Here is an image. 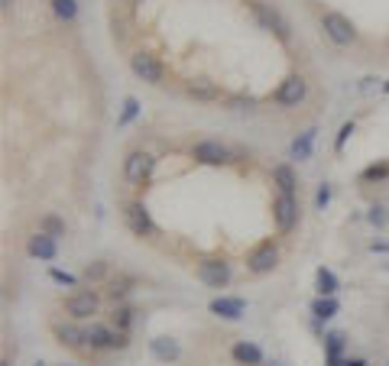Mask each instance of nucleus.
Listing matches in <instances>:
<instances>
[{
  "label": "nucleus",
  "instance_id": "393cba45",
  "mask_svg": "<svg viewBox=\"0 0 389 366\" xmlns=\"http://www.w3.org/2000/svg\"><path fill=\"white\" fill-rule=\"evenodd\" d=\"M133 321H136V311H133V308H127V305H120V308L114 311V328H117V331H124V334H130Z\"/></svg>",
  "mask_w": 389,
  "mask_h": 366
},
{
  "label": "nucleus",
  "instance_id": "c9c22d12",
  "mask_svg": "<svg viewBox=\"0 0 389 366\" xmlns=\"http://www.w3.org/2000/svg\"><path fill=\"white\" fill-rule=\"evenodd\" d=\"M370 250H373V253H389V244H386V240H373Z\"/></svg>",
  "mask_w": 389,
  "mask_h": 366
},
{
  "label": "nucleus",
  "instance_id": "4468645a",
  "mask_svg": "<svg viewBox=\"0 0 389 366\" xmlns=\"http://www.w3.org/2000/svg\"><path fill=\"white\" fill-rule=\"evenodd\" d=\"M85 344L91 350H114V331L107 328V324L91 321V324L85 328Z\"/></svg>",
  "mask_w": 389,
  "mask_h": 366
},
{
  "label": "nucleus",
  "instance_id": "473e14b6",
  "mask_svg": "<svg viewBox=\"0 0 389 366\" xmlns=\"http://www.w3.org/2000/svg\"><path fill=\"white\" fill-rule=\"evenodd\" d=\"M354 130H357V123H354V120H347V123H344V127H341V133H338V140H334V150L341 152L344 146H347V140L354 136Z\"/></svg>",
  "mask_w": 389,
  "mask_h": 366
},
{
  "label": "nucleus",
  "instance_id": "9d476101",
  "mask_svg": "<svg viewBox=\"0 0 389 366\" xmlns=\"http://www.w3.org/2000/svg\"><path fill=\"white\" fill-rule=\"evenodd\" d=\"M124 217H127L130 234H136V237H152L156 234V224H152V217H150V211H146L143 201H130L127 211H124Z\"/></svg>",
  "mask_w": 389,
  "mask_h": 366
},
{
  "label": "nucleus",
  "instance_id": "2eb2a0df",
  "mask_svg": "<svg viewBox=\"0 0 389 366\" xmlns=\"http://www.w3.org/2000/svg\"><path fill=\"white\" fill-rule=\"evenodd\" d=\"M150 350H152V357L159 360V363H175V360L182 357V347H179V340L175 337H152Z\"/></svg>",
  "mask_w": 389,
  "mask_h": 366
},
{
  "label": "nucleus",
  "instance_id": "1a4fd4ad",
  "mask_svg": "<svg viewBox=\"0 0 389 366\" xmlns=\"http://www.w3.org/2000/svg\"><path fill=\"white\" fill-rule=\"evenodd\" d=\"M305 94H308V81L302 75H289L276 91V104L279 107H299L305 101Z\"/></svg>",
  "mask_w": 389,
  "mask_h": 366
},
{
  "label": "nucleus",
  "instance_id": "a211bd4d",
  "mask_svg": "<svg viewBox=\"0 0 389 366\" xmlns=\"http://www.w3.org/2000/svg\"><path fill=\"white\" fill-rule=\"evenodd\" d=\"M273 182H276V188H279V195H295V188H299V179H295L292 166H285V162L273 169Z\"/></svg>",
  "mask_w": 389,
  "mask_h": 366
},
{
  "label": "nucleus",
  "instance_id": "f3484780",
  "mask_svg": "<svg viewBox=\"0 0 389 366\" xmlns=\"http://www.w3.org/2000/svg\"><path fill=\"white\" fill-rule=\"evenodd\" d=\"M56 340L62 344V347H72V350H78V347H88L85 344V328H78V324H56Z\"/></svg>",
  "mask_w": 389,
  "mask_h": 366
},
{
  "label": "nucleus",
  "instance_id": "f8f14e48",
  "mask_svg": "<svg viewBox=\"0 0 389 366\" xmlns=\"http://www.w3.org/2000/svg\"><path fill=\"white\" fill-rule=\"evenodd\" d=\"M211 315H218L224 321H240L247 315V301L237 299V295H218V299H211Z\"/></svg>",
  "mask_w": 389,
  "mask_h": 366
},
{
  "label": "nucleus",
  "instance_id": "dca6fc26",
  "mask_svg": "<svg viewBox=\"0 0 389 366\" xmlns=\"http://www.w3.org/2000/svg\"><path fill=\"white\" fill-rule=\"evenodd\" d=\"M230 353H234V360H237L240 366H263L266 363V360H263V350H260L253 340H237Z\"/></svg>",
  "mask_w": 389,
  "mask_h": 366
},
{
  "label": "nucleus",
  "instance_id": "412c9836",
  "mask_svg": "<svg viewBox=\"0 0 389 366\" xmlns=\"http://www.w3.org/2000/svg\"><path fill=\"white\" fill-rule=\"evenodd\" d=\"M341 311V305H338V299H328V295H318V299L312 301V315L315 321H331L334 315Z\"/></svg>",
  "mask_w": 389,
  "mask_h": 366
},
{
  "label": "nucleus",
  "instance_id": "39448f33",
  "mask_svg": "<svg viewBox=\"0 0 389 366\" xmlns=\"http://www.w3.org/2000/svg\"><path fill=\"white\" fill-rule=\"evenodd\" d=\"M152 169H156V159L143 150L130 152V156L124 159V179L130 182V185H146L150 175H152Z\"/></svg>",
  "mask_w": 389,
  "mask_h": 366
},
{
  "label": "nucleus",
  "instance_id": "a878e982",
  "mask_svg": "<svg viewBox=\"0 0 389 366\" xmlns=\"http://www.w3.org/2000/svg\"><path fill=\"white\" fill-rule=\"evenodd\" d=\"M130 289H133V279H130V276H120V279H111V285H107V295L117 301V299H124Z\"/></svg>",
  "mask_w": 389,
  "mask_h": 366
},
{
  "label": "nucleus",
  "instance_id": "58836bf2",
  "mask_svg": "<svg viewBox=\"0 0 389 366\" xmlns=\"http://www.w3.org/2000/svg\"><path fill=\"white\" fill-rule=\"evenodd\" d=\"M383 91H386V94H389V81H386V85H383Z\"/></svg>",
  "mask_w": 389,
  "mask_h": 366
},
{
  "label": "nucleus",
  "instance_id": "c756f323",
  "mask_svg": "<svg viewBox=\"0 0 389 366\" xmlns=\"http://www.w3.org/2000/svg\"><path fill=\"white\" fill-rule=\"evenodd\" d=\"M49 279H52V282H58V285H68V289H75V285H78V276L65 273V269H56V266L49 269Z\"/></svg>",
  "mask_w": 389,
  "mask_h": 366
},
{
  "label": "nucleus",
  "instance_id": "9b49d317",
  "mask_svg": "<svg viewBox=\"0 0 389 366\" xmlns=\"http://www.w3.org/2000/svg\"><path fill=\"white\" fill-rule=\"evenodd\" d=\"M191 156H195V162H201V166H224V162H230V150L224 146V143H218V140L195 143Z\"/></svg>",
  "mask_w": 389,
  "mask_h": 366
},
{
  "label": "nucleus",
  "instance_id": "bb28decb",
  "mask_svg": "<svg viewBox=\"0 0 389 366\" xmlns=\"http://www.w3.org/2000/svg\"><path fill=\"white\" fill-rule=\"evenodd\" d=\"M324 357H344V334H328L324 337Z\"/></svg>",
  "mask_w": 389,
  "mask_h": 366
},
{
  "label": "nucleus",
  "instance_id": "f704fd0d",
  "mask_svg": "<svg viewBox=\"0 0 389 366\" xmlns=\"http://www.w3.org/2000/svg\"><path fill=\"white\" fill-rule=\"evenodd\" d=\"M324 363H328V366H367V360H360V357H354V360H347V357H324Z\"/></svg>",
  "mask_w": 389,
  "mask_h": 366
},
{
  "label": "nucleus",
  "instance_id": "6e6552de",
  "mask_svg": "<svg viewBox=\"0 0 389 366\" xmlns=\"http://www.w3.org/2000/svg\"><path fill=\"white\" fill-rule=\"evenodd\" d=\"M273 221L279 234H289L295 224H299V201L295 195H279L273 201Z\"/></svg>",
  "mask_w": 389,
  "mask_h": 366
},
{
  "label": "nucleus",
  "instance_id": "ddd939ff",
  "mask_svg": "<svg viewBox=\"0 0 389 366\" xmlns=\"http://www.w3.org/2000/svg\"><path fill=\"white\" fill-rule=\"evenodd\" d=\"M26 253L33 256V260H42V263H49V260H56L58 256V240L52 234H33L26 244Z\"/></svg>",
  "mask_w": 389,
  "mask_h": 366
},
{
  "label": "nucleus",
  "instance_id": "7ed1b4c3",
  "mask_svg": "<svg viewBox=\"0 0 389 366\" xmlns=\"http://www.w3.org/2000/svg\"><path fill=\"white\" fill-rule=\"evenodd\" d=\"M65 311L75 321L91 318V315H97V311H101V295H97L95 289H78L75 295H68V299H65Z\"/></svg>",
  "mask_w": 389,
  "mask_h": 366
},
{
  "label": "nucleus",
  "instance_id": "423d86ee",
  "mask_svg": "<svg viewBox=\"0 0 389 366\" xmlns=\"http://www.w3.org/2000/svg\"><path fill=\"white\" fill-rule=\"evenodd\" d=\"M279 266V246L273 240H263L260 246H253V253L247 256V269L253 276H266Z\"/></svg>",
  "mask_w": 389,
  "mask_h": 366
},
{
  "label": "nucleus",
  "instance_id": "5701e85b",
  "mask_svg": "<svg viewBox=\"0 0 389 366\" xmlns=\"http://www.w3.org/2000/svg\"><path fill=\"white\" fill-rule=\"evenodd\" d=\"M52 13H56L58 19L72 23V19L78 17V0H52Z\"/></svg>",
  "mask_w": 389,
  "mask_h": 366
},
{
  "label": "nucleus",
  "instance_id": "f03ea898",
  "mask_svg": "<svg viewBox=\"0 0 389 366\" xmlns=\"http://www.w3.org/2000/svg\"><path fill=\"white\" fill-rule=\"evenodd\" d=\"M321 29H324V36L331 39L334 46H351L354 39H357V29H354V23L344 17V13H338V10L324 13V17H321Z\"/></svg>",
  "mask_w": 389,
  "mask_h": 366
},
{
  "label": "nucleus",
  "instance_id": "79ce46f5",
  "mask_svg": "<svg viewBox=\"0 0 389 366\" xmlns=\"http://www.w3.org/2000/svg\"><path fill=\"white\" fill-rule=\"evenodd\" d=\"M36 366H46V363H36Z\"/></svg>",
  "mask_w": 389,
  "mask_h": 366
},
{
  "label": "nucleus",
  "instance_id": "c85d7f7f",
  "mask_svg": "<svg viewBox=\"0 0 389 366\" xmlns=\"http://www.w3.org/2000/svg\"><path fill=\"white\" fill-rule=\"evenodd\" d=\"M367 221H370L373 227H386L389 224V211L383 205H373L370 211H367Z\"/></svg>",
  "mask_w": 389,
  "mask_h": 366
},
{
  "label": "nucleus",
  "instance_id": "2f4dec72",
  "mask_svg": "<svg viewBox=\"0 0 389 366\" xmlns=\"http://www.w3.org/2000/svg\"><path fill=\"white\" fill-rule=\"evenodd\" d=\"M380 179H389V162H380V166H370L363 172V182H380Z\"/></svg>",
  "mask_w": 389,
  "mask_h": 366
},
{
  "label": "nucleus",
  "instance_id": "6ab92c4d",
  "mask_svg": "<svg viewBox=\"0 0 389 366\" xmlns=\"http://www.w3.org/2000/svg\"><path fill=\"white\" fill-rule=\"evenodd\" d=\"M315 289H318V295H328V299H334V292L341 289V279L334 276V269L321 266V269L315 273Z\"/></svg>",
  "mask_w": 389,
  "mask_h": 366
},
{
  "label": "nucleus",
  "instance_id": "b1692460",
  "mask_svg": "<svg viewBox=\"0 0 389 366\" xmlns=\"http://www.w3.org/2000/svg\"><path fill=\"white\" fill-rule=\"evenodd\" d=\"M39 230H42V234H52L58 240V237H65V221H62L58 214H46L42 217V224H39Z\"/></svg>",
  "mask_w": 389,
  "mask_h": 366
},
{
  "label": "nucleus",
  "instance_id": "7c9ffc66",
  "mask_svg": "<svg viewBox=\"0 0 389 366\" xmlns=\"http://www.w3.org/2000/svg\"><path fill=\"white\" fill-rule=\"evenodd\" d=\"M85 279H88V282L107 279V263H88V266H85Z\"/></svg>",
  "mask_w": 389,
  "mask_h": 366
},
{
  "label": "nucleus",
  "instance_id": "e433bc0d",
  "mask_svg": "<svg viewBox=\"0 0 389 366\" xmlns=\"http://www.w3.org/2000/svg\"><path fill=\"white\" fill-rule=\"evenodd\" d=\"M10 3H13V0H3V3H0V7H3V10H7V7H10Z\"/></svg>",
  "mask_w": 389,
  "mask_h": 366
},
{
  "label": "nucleus",
  "instance_id": "4be33fe9",
  "mask_svg": "<svg viewBox=\"0 0 389 366\" xmlns=\"http://www.w3.org/2000/svg\"><path fill=\"white\" fill-rule=\"evenodd\" d=\"M185 91H189L191 97H198V101H214V97H218V88L211 85L208 78H191L189 85H185Z\"/></svg>",
  "mask_w": 389,
  "mask_h": 366
},
{
  "label": "nucleus",
  "instance_id": "cd10ccee",
  "mask_svg": "<svg viewBox=\"0 0 389 366\" xmlns=\"http://www.w3.org/2000/svg\"><path fill=\"white\" fill-rule=\"evenodd\" d=\"M136 117H140V101H136V97H127L124 111H120V120H117V123H120V127H130Z\"/></svg>",
  "mask_w": 389,
  "mask_h": 366
},
{
  "label": "nucleus",
  "instance_id": "4c0bfd02",
  "mask_svg": "<svg viewBox=\"0 0 389 366\" xmlns=\"http://www.w3.org/2000/svg\"><path fill=\"white\" fill-rule=\"evenodd\" d=\"M0 366H10V360H0Z\"/></svg>",
  "mask_w": 389,
  "mask_h": 366
},
{
  "label": "nucleus",
  "instance_id": "20e7f679",
  "mask_svg": "<svg viewBox=\"0 0 389 366\" xmlns=\"http://www.w3.org/2000/svg\"><path fill=\"white\" fill-rule=\"evenodd\" d=\"M198 279L205 282L208 289H228L230 279H234V269H230L228 260H201Z\"/></svg>",
  "mask_w": 389,
  "mask_h": 366
},
{
  "label": "nucleus",
  "instance_id": "f257e3e1",
  "mask_svg": "<svg viewBox=\"0 0 389 366\" xmlns=\"http://www.w3.org/2000/svg\"><path fill=\"white\" fill-rule=\"evenodd\" d=\"M250 10H253V17H257V23L266 29V33H273V36H276V39H283V42H289V39H292L289 19H285L283 13L273 7V3H263V0H250Z\"/></svg>",
  "mask_w": 389,
  "mask_h": 366
},
{
  "label": "nucleus",
  "instance_id": "aec40b11",
  "mask_svg": "<svg viewBox=\"0 0 389 366\" xmlns=\"http://www.w3.org/2000/svg\"><path fill=\"white\" fill-rule=\"evenodd\" d=\"M315 136H318V130H315V127H308L305 133H299V136H295V140H292V159L302 162V159H308V156H312Z\"/></svg>",
  "mask_w": 389,
  "mask_h": 366
},
{
  "label": "nucleus",
  "instance_id": "0eeeda50",
  "mask_svg": "<svg viewBox=\"0 0 389 366\" xmlns=\"http://www.w3.org/2000/svg\"><path fill=\"white\" fill-rule=\"evenodd\" d=\"M130 68H133V75L140 78V81H146V85H162V75H166L162 62L152 52H136V56H130Z\"/></svg>",
  "mask_w": 389,
  "mask_h": 366
},
{
  "label": "nucleus",
  "instance_id": "a19ab883",
  "mask_svg": "<svg viewBox=\"0 0 389 366\" xmlns=\"http://www.w3.org/2000/svg\"><path fill=\"white\" fill-rule=\"evenodd\" d=\"M62 366H75V363H62Z\"/></svg>",
  "mask_w": 389,
  "mask_h": 366
},
{
  "label": "nucleus",
  "instance_id": "ea45409f",
  "mask_svg": "<svg viewBox=\"0 0 389 366\" xmlns=\"http://www.w3.org/2000/svg\"><path fill=\"white\" fill-rule=\"evenodd\" d=\"M263 366H283V363H263Z\"/></svg>",
  "mask_w": 389,
  "mask_h": 366
},
{
  "label": "nucleus",
  "instance_id": "72a5a7b5",
  "mask_svg": "<svg viewBox=\"0 0 389 366\" xmlns=\"http://www.w3.org/2000/svg\"><path fill=\"white\" fill-rule=\"evenodd\" d=\"M331 195H334V191H331V185L324 182V185L318 188V195H315V207H318V211H324V207L331 205Z\"/></svg>",
  "mask_w": 389,
  "mask_h": 366
}]
</instances>
